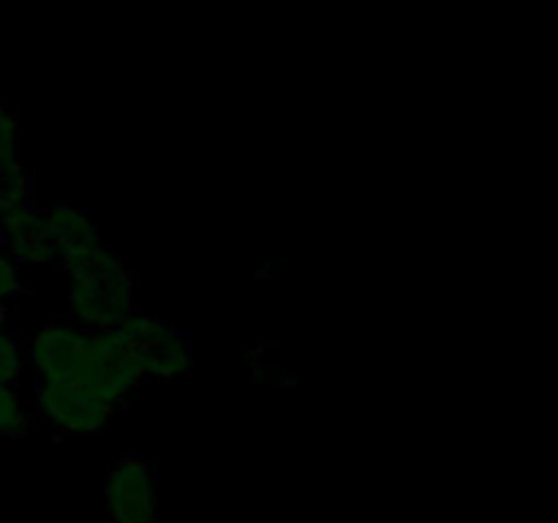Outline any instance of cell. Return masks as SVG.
<instances>
[{
  "label": "cell",
  "mask_w": 558,
  "mask_h": 523,
  "mask_svg": "<svg viewBox=\"0 0 558 523\" xmlns=\"http://www.w3.org/2000/svg\"><path fill=\"white\" fill-rule=\"evenodd\" d=\"M25 370V360H22L20 338L11 330L0 332V385H14L16 376Z\"/></svg>",
  "instance_id": "4"
},
{
  "label": "cell",
  "mask_w": 558,
  "mask_h": 523,
  "mask_svg": "<svg viewBox=\"0 0 558 523\" xmlns=\"http://www.w3.org/2000/svg\"><path fill=\"white\" fill-rule=\"evenodd\" d=\"M156 469L140 455H125L114 463L107 483V521L156 523Z\"/></svg>",
  "instance_id": "1"
},
{
  "label": "cell",
  "mask_w": 558,
  "mask_h": 523,
  "mask_svg": "<svg viewBox=\"0 0 558 523\" xmlns=\"http://www.w3.org/2000/svg\"><path fill=\"white\" fill-rule=\"evenodd\" d=\"M156 523H158V521H156Z\"/></svg>",
  "instance_id": "6"
},
{
  "label": "cell",
  "mask_w": 558,
  "mask_h": 523,
  "mask_svg": "<svg viewBox=\"0 0 558 523\" xmlns=\"http://www.w3.org/2000/svg\"><path fill=\"white\" fill-rule=\"evenodd\" d=\"M22 294V278L14 262L5 254H0V305Z\"/></svg>",
  "instance_id": "5"
},
{
  "label": "cell",
  "mask_w": 558,
  "mask_h": 523,
  "mask_svg": "<svg viewBox=\"0 0 558 523\" xmlns=\"http://www.w3.org/2000/svg\"><path fill=\"white\" fill-rule=\"evenodd\" d=\"M150 374L147 379L156 381H183L191 376V338L180 327H169L150 346Z\"/></svg>",
  "instance_id": "2"
},
{
  "label": "cell",
  "mask_w": 558,
  "mask_h": 523,
  "mask_svg": "<svg viewBox=\"0 0 558 523\" xmlns=\"http://www.w3.org/2000/svg\"><path fill=\"white\" fill-rule=\"evenodd\" d=\"M31 428V414L22 406L14 387L0 385V436L9 439H22Z\"/></svg>",
  "instance_id": "3"
}]
</instances>
